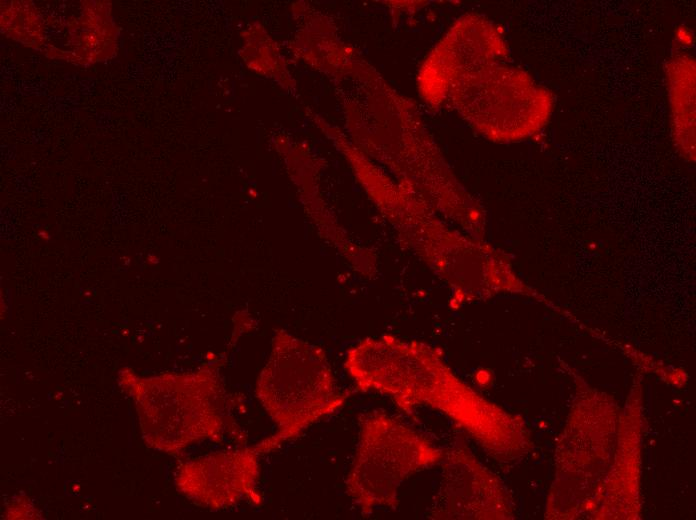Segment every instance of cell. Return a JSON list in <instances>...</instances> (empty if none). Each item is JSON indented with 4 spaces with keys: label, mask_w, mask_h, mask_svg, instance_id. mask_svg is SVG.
I'll return each instance as SVG.
<instances>
[{
    "label": "cell",
    "mask_w": 696,
    "mask_h": 520,
    "mask_svg": "<svg viewBox=\"0 0 696 520\" xmlns=\"http://www.w3.org/2000/svg\"><path fill=\"white\" fill-rule=\"evenodd\" d=\"M359 423L346 492L363 516L380 508L396 509L401 485L440 463L444 449L380 409L364 413Z\"/></svg>",
    "instance_id": "obj_4"
},
{
    "label": "cell",
    "mask_w": 696,
    "mask_h": 520,
    "mask_svg": "<svg viewBox=\"0 0 696 520\" xmlns=\"http://www.w3.org/2000/svg\"><path fill=\"white\" fill-rule=\"evenodd\" d=\"M261 456L256 443L183 461L175 471V487L190 502L210 510L243 501L259 506L263 503L258 488Z\"/></svg>",
    "instance_id": "obj_7"
},
{
    "label": "cell",
    "mask_w": 696,
    "mask_h": 520,
    "mask_svg": "<svg viewBox=\"0 0 696 520\" xmlns=\"http://www.w3.org/2000/svg\"><path fill=\"white\" fill-rule=\"evenodd\" d=\"M121 381L135 400L142 437L152 449L176 455L194 443L223 439L228 416L217 366Z\"/></svg>",
    "instance_id": "obj_3"
},
{
    "label": "cell",
    "mask_w": 696,
    "mask_h": 520,
    "mask_svg": "<svg viewBox=\"0 0 696 520\" xmlns=\"http://www.w3.org/2000/svg\"><path fill=\"white\" fill-rule=\"evenodd\" d=\"M91 1L87 10L75 26L70 27L72 50L70 55L75 63H94L109 58L115 51V28L109 19V11L100 10V2ZM106 6V5H104Z\"/></svg>",
    "instance_id": "obj_9"
},
{
    "label": "cell",
    "mask_w": 696,
    "mask_h": 520,
    "mask_svg": "<svg viewBox=\"0 0 696 520\" xmlns=\"http://www.w3.org/2000/svg\"><path fill=\"white\" fill-rule=\"evenodd\" d=\"M498 38L474 45L468 79V115L481 132L498 140H516L540 131L548 122L553 98L524 72L499 64Z\"/></svg>",
    "instance_id": "obj_5"
},
{
    "label": "cell",
    "mask_w": 696,
    "mask_h": 520,
    "mask_svg": "<svg viewBox=\"0 0 696 520\" xmlns=\"http://www.w3.org/2000/svg\"><path fill=\"white\" fill-rule=\"evenodd\" d=\"M255 394L276 426L275 433L257 442L263 455L338 411L348 397L337 387L324 350L284 329L274 333Z\"/></svg>",
    "instance_id": "obj_2"
},
{
    "label": "cell",
    "mask_w": 696,
    "mask_h": 520,
    "mask_svg": "<svg viewBox=\"0 0 696 520\" xmlns=\"http://www.w3.org/2000/svg\"><path fill=\"white\" fill-rule=\"evenodd\" d=\"M9 3L1 6L2 31L25 45H42L43 22L34 6L28 1Z\"/></svg>",
    "instance_id": "obj_10"
},
{
    "label": "cell",
    "mask_w": 696,
    "mask_h": 520,
    "mask_svg": "<svg viewBox=\"0 0 696 520\" xmlns=\"http://www.w3.org/2000/svg\"><path fill=\"white\" fill-rule=\"evenodd\" d=\"M344 367L359 391L385 395L407 414L428 407L491 446L504 443L508 419L475 395L429 344L368 337L347 351Z\"/></svg>",
    "instance_id": "obj_1"
},
{
    "label": "cell",
    "mask_w": 696,
    "mask_h": 520,
    "mask_svg": "<svg viewBox=\"0 0 696 520\" xmlns=\"http://www.w3.org/2000/svg\"><path fill=\"white\" fill-rule=\"evenodd\" d=\"M666 78L674 140L694 156L695 147V61L677 54L666 65Z\"/></svg>",
    "instance_id": "obj_8"
},
{
    "label": "cell",
    "mask_w": 696,
    "mask_h": 520,
    "mask_svg": "<svg viewBox=\"0 0 696 520\" xmlns=\"http://www.w3.org/2000/svg\"><path fill=\"white\" fill-rule=\"evenodd\" d=\"M384 206L403 246L418 257L451 290L450 305L458 308L478 293L479 250L463 235L429 217L401 187L382 189Z\"/></svg>",
    "instance_id": "obj_6"
}]
</instances>
